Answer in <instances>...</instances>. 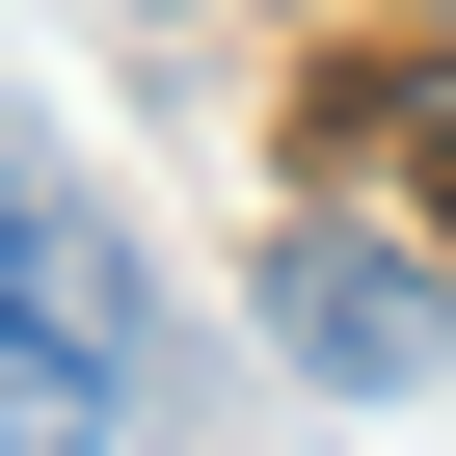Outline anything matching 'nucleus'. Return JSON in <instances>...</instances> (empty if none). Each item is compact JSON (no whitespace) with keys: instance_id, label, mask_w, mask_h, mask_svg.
<instances>
[{"instance_id":"obj_2","label":"nucleus","mask_w":456,"mask_h":456,"mask_svg":"<svg viewBox=\"0 0 456 456\" xmlns=\"http://www.w3.org/2000/svg\"><path fill=\"white\" fill-rule=\"evenodd\" d=\"M0 322H28V349H81L108 403H161V296H134V242H108V215L28 161V108H0Z\"/></svg>"},{"instance_id":"obj_1","label":"nucleus","mask_w":456,"mask_h":456,"mask_svg":"<svg viewBox=\"0 0 456 456\" xmlns=\"http://www.w3.org/2000/svg\"><path fill=\"white\" fill-rule=\"evenodd\" d=\"M269 349H296L322 403H429V376H456V269L322 215V242H269Z\"/></svg>"},{"instance_id":"obj_3","label":"nucleus","mask_w":456,"mask_h":456,"mask_svg":"<svg viewBox=\"0 0 456 456\" xmlns=\"http://www.w3.org/2000/svg\"><path fill=\"white\" fill-rule=\"evenodd\" d=\"M134 429H161V403H108L81 349H28V322H0V456H134Z\"/></svg>"},{"instance_id":"obj_4","label":"nucleus","mask_w":456,"mask_h":456,"mask_svg":"<svg viewBox=\"0 0 456 456\" xmlns=\"http://www.w3.org/2000/svg\"><path fill=\"white\" fill-rule=\"evenodd\" d=\"M161 28H188V0H161Z\"/></svg>"}]
</instances>
